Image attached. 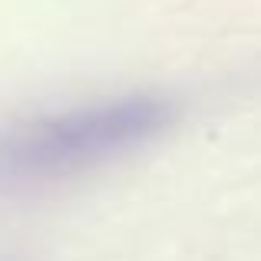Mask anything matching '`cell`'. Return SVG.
<instances>
[{
    "label": "cell",
    "mask_w": 261,
    "mask_h": 261,
    "mask_svg": "<svg viewBox=\"0 0 261 261\" xmlns=\"http://www.w3.org/2000/svg\"><path fill=\"white\" fill-rule=\"evenodd\" d=\"M166 119L162 99L129 96L17 122L0 133V185L30 189L76 175L146 142Z\"/></svg>",
    "instance_id": "cell-1"
}]
</instances>
